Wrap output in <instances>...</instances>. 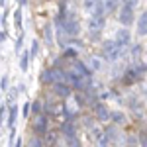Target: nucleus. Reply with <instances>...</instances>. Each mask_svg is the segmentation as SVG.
<instances>
[{"instance_id":"f257e3e1","label":"nucleus","mask_w":147,"mask_h":147,"mask_svg":"<svg viewBox=\"0 0 147 147\" xmlns=\"http://www.w3.org/2000/svg\"><path fill=\"white\" fill-rule=\"evenodd\" d=\"M53 24H61V26H63V30H65V34H67L71 39H77V37L80 35V30H82L79 16H77L75 12H67V16H65V18H59V16H57Z\"/></svg>"},{"instance_id":"f03ea898","label":"nucleus","mask_w":147,"mask_h":147,"mask_svg":"<svg viewBox=\"0 0 147 147\" xmlns=\"http://www.w3.org/2000/svg\"><path fill=\"white\" fill-rule=\"evenodd\" d=\"M125 55V47L118 45L114 39H106L102 41V57L106 61H120Z\"/></svg>"},{"instance_id":"7ed1b4c3","label":"nucleus","mask_w":147,"mask_h":147,"mask_svg":"<svg viewBox=\"0 0 147 147\" xmlns=\"http://www.w3.org/2000/svg\"><path fill=\"white\" fill-rule=\"evenodd\" d=\"M47 125H49V114L41 112L34 116V122H32V129H34L37 136H45L47 134Z\"/></svg>"},{"instance_id":"20e7f679","label":"nucleus","mask_w":147,"mask_h":147,"mask_svg":"<svg viewBox=\"0 0 147 147\" xmlns=\"http://www.w3.org/2000/svg\"><path fill=\"white\" fill-rule=\"evenodd\" d=\"M118 22L122 24V28L134 26V24H136V12H134V8L120 6V10H118Z\"/></svg>"},{"instance_id":"39448f33","label":"nucleus","mask_w":147,"mask_h":147,"mask_svg":"<svg viewBox=\"0 0 147 147\" xmlns=\"http://www.w3.org/2000/svg\"><path fill=\"white\" fill-rule=\"evenodd\" d=\"M104 26H106V16H88V20H86L88 34H100Z\"/></svg>"},{"instance_id":"423d86ee","label":"nucleus","mask_w":147,"mask_h":147,"mask_svg":"<svg viewBox=\"0 0 147 147\" xmlns=\"http://www.w3.org/2000/svg\"><path fill=\"white\" fill-rule=\"evenodd\" d=\"M94 116L98 122H110L112 120V110L106 106V102H98L94 104Z\"/></svg>"},{"instance_id":"0eeeda50","label":"nucleus","mask_w":147,"mask_h":147,"mask_svg":"<svg viewBox=\"0 0 147 147\" xmlns=\"http://www.w3.org/2000/svg\"><path fill=\"white\" fill-rule=\"evenodd\" d=\"M84 63H86V67L90 69L92 73H100V71H104V67H106V59L102 55H90Z\"/></svg>"},{"instance_id":"6e6552de","label":"nucleus","mask_w":147,"mask_h":147,"mask_svg":"<svg viewBox=\"0 0 147 147\" xmlns=\"http://www.w3.org/2000/svg\"><path fill=\"white\" fill-rule=\"evenodd\" d=\"M114 41L118 43V45L122 47H127L131 43V34H129V30L127 28H120V30H116V34H114Z\"/></svg>"},{"instance_id":"1a4fd4ad","label":"nucleus","mask_w":147,"mask_h":147,"mask_svg":"<svg viewBox=\"0 0 147 147\" xmlns=\"http://www.w3.org/2000/svg\"><path fill=\"white\" fill-rule=\"evenodd\" d=\"M136 34L139 35V37H145V35H147V10H143V12H141V16L137 18Z\"/></svg>"},{"instance_id":"9d476101","label":"nucleus","mask_w":147,"mask_h":147,"mask_svg":"<svg viewBox=\"0 0 147 147\" xmlns=\"http://www.w3.org/2000/svg\"><path fill=\"white\" fill-rule=\"evenodd\" d=\"M32 59H34V57H32V51L26 47L22 53H20V71H22V73H28V71H30Z\"/></svg>"},{"instance_id":"9b49d317","label":"nucleus","mask_w":147,"mask_h":147,"mask_svg":"<svg viewBox=\"0 0 147 147\" xmlns=\"http://www.w3.org/2000/svg\"><path fill=\"white\" fill-rule=\"evenodd\" d=\"M51 88H53V92H55V96H59V100H61V98L67 100L69 96H71V86H69L67 82H57V84L51 86Z\"/></svg>"},{"instance_id":"f8f14e48","label":"nucleus","mask_w":147,"mask_h":147,"mask_svg":"<svg viewBox=\"0 0 147 147\" xmlns=\"http://www.w3.org/2000/svg\"><path fill=\"white\" fill-rule=\"evenodd\" d=\"M61 136L65 137V139H69V137H77V125H75L73 120H67L65 124L61 125Z\"/></svg>"},{"instance_id":"ddd939ff","label":"nucleus","mask_w":147,"mask_h":147,"mask_svg":"<svg viewBox=\"0 0 147 147\" xmlns=\"http://www.w3.org/2000/svg\"><path fill=\"white\" fill-rule=\"evenodd\" d=\"M102 6H104V14L108 16V14H114L116 10H120L122 2L120 0H102Z\"/></svg>"},{"instance_id":"4468645a","label":"nucleus","mask_w":147,"mask_h":147,"mask_svg":"<svg viewBox=\"0 0 147 147\" xmlns=\"http://www.w3.org/2000/svg\"><path fill=\"white\" fill-rule=\"evenodd\" d=\"M18 116H20V108H18V104L8 106V118H6V122H8V125H10V127H14V125H16Z\"/></svg>"},{"instance_id":"2eb2a0df","label":"nucleus","mask_w":147,"mask_h":147,"mask_svg":"<svg viewBox=\"0 0 147 147\" xmlns=\"http://www.w3.org/2000/svg\"><path fill=\"white\" fill-rule=\"evenodd\" d=\"M110 122H114L116 125H125L127 124V114L122 112V110H112V120Z\"/></svg>"},{"instance_id":"dca6fc26","label":"nucleus","mask_w":147,"mask_h":147,"mask_svg":"<svg viewBox=\"0 0 147 147\" xmlns=\"http://www.w3.org/2000/svg\"><path fill=\"white\" fill-rule=\"evenodd\" d=\"M53 30H55V28H53V24H49V22L43 26V41H45L47 45H51V43H53V37H55V35H53Z\"/></svg>"},{"instance_id":"f3484780","label":"nucleus","mask_w":147,"mask_h":147,"mask_svg":"<svg viewBox=\"0 0 147 147\" xmlns=\"http://www.w3.org/2000/svg\"><path fill=\"white\" fill-rule=\"evenodd\" d=\"M141 53H143V47L141 45H131V49H129V57H131L134 61H137V59L141 57Z\"/></svg>"},{"instance_id":"a211bd4d","label":"nucleus","mask_w":147,"mask_h":147,"mask_svg":"<svg viewBox=\"0 0 147 147\" xmlns=\"http://www.w3.org/2000/svg\"><path fill=\"white\" fill-rule=\"evenodd\" d=\"M18 94H20V88L18 86H12L10 90H8V104H16V98H18Z\"/></svg>"},{"instance_id":"6ab92c4d","label":"nucleus","mask_w":147,"mask_h":147,"mask_svg":"<svg viewBox=\"0 0 147 147\" xmlns=\"http://www.w3.org/2000/svg\"><path fill=\"white\" fill-rule=\"evenodd\" d=\"M14 26L22 32V8H16V12H14Z\"/></svg>"},{"instance_id":"aec40b11","label":"nucleus","mask_w":147,"mask_h":147,"mask_svg":"<svg viewBox=\"0 0 147 147\" xmlns=\"http://www.w3.org/2000/svg\"><path fill=\"white\" fill-rule=\"evenodd\" d=\"M32 114V100H24L22 104V118H28Z\"/></svg>"},{"instance_id":"412c9836","label":"nucleus","mask_w":147,"mask_h":147,"mask_svg":"<svg viewBox=\"0 0 147 147\" xmlns=\"http://www.w3.org/2000/svg\"><path fill=\"white\" fill-rule=\"evenodd\" d=\"M41 112H45V110L41 108V100H34L32 102V114L37 116V114H41Z\"/></svg>"},{"instance_id":"4be33fe9","label":"nucleus","mask_w":147,"mask_h":147,"mask_svg":"<svg viewBox=\"0 0 147 147\" xmlns=\"http://www.w3.org/2000/svg\"><path fill=\"white\" fill-rule=\"evenodd\" d=\"M30 51H32V57H37V55H39V39H34V41H32Z\"/></svg>"},{"instance_id":"5701e85b","label":"nucleus","mask_w":147,"mask_h":147,"mask_svg":"<svg viewBox=\"0 0 147 147\" xmlns=\"http://www.w3.org/2000/svg\"><path fill=\"white\" fill-rule=\"evenodd\" d=\"M65 141H67L69 147H82V143H80L79 137H69V139H65Z\"/></svg>"},{"instance_id":"b1692460","label":"nucleus","mask_w":147,"mask_h":147,"mask_svg":"<svg viewBox=\"0 0 147 147\" xmlns=\"http://www.w3.org/2000/svg\"><path fill=\"white\" fill-rule=\"evenodd\" d=\"M122 2V6H127V8H134L136 10L137 6H139V0H120Z\"/></svg>"},{"instance_id":"393cba45","label":"nucleus","mask_w":147,"mask_h":147,"mask_svg":"<svg viewBox=\"0 0 147 147\" xmlns=\"http://www.w3.org/2000/svg\"><path fill=\"white\" fill-rule=\"evenodd\" d=\"M28 147H43V143H41V139L35 136V137H32L30 141H28Z\"/></svg>"},{"instance_id":"a878e982","label":"nucleus","mask_w":147,"mask_h":147,"mask_svg":"<svg viewBox=\"0 0 147 147\" xmlns=\"http://www.w3.org/2000/svg\"><path fill=\"white\" fill-rule=\"evenodd\" d=\"M24 45V32H20L18 34V39H16V51H20Z\"/></svg>"},{"instance_id":"bb28decb","label":"nucleus","mask_w":147,"mask_h":147,"mask_svg":"<svg viewBox=\"0 0 147 147\" xmlns=\"http://www.w3.org/2000/svg\"><path fill=\"white\" fill-rule=\"evenodd\" d=\"M6 118H8V108H6V106H0V124H2Z\"/></svg>"},{"instance_id":"cd10ccee","label":"nucleus","mask_w":147,"mask_h":147,"mask_svg":"<svg viewBox=\"0 0 147 147\" xmlns=\"http://www.w3.org/2000/svg\"><path fill=\"white\" fill-rule=\"evenodd\" d=\"M14 137H16V129H14V127H10V137H8V147L16 145V143H14Z\"/></svg>"},{"instance_id":"c85d7f7f","label":"nucleus","mask_w":147,"mask_h":147,"mask_svg":"<svg viewBox=\"0 0 147 147\" xmlns=\"http://www.w3.org/2000/svg\"><path fill=\"white\" fill-rule=\"evenodd\" d=\"M0 88H2V90H8V75L2 77V80H0Z\"/></svg>"},{"instance_id":"c756f323","label":"nucleus","mask_w":147,"mask_h":147,"mask_svg":"<svg viewBox=\"0 0 147 147\" xmlns=\"http://www.w3.org/2000/svg\"><path fill=\"white\" fill-rule=\"evenodd\" d=\"M6 39H8V34H6V30H0V45H2Z\"/></svg>"},{"instance_id":"7c9ffc66","label":"nucleus","mask_w":147,"mask_h":147,"mask_svg":"<svg viewBox=\"0 0 147 147\" xmlns=\"http://www.w3.org/2000/svg\"><path fill=\"white\" fill-rule=\"evenodd\" d=\"M139 141H141V145H143V147H147V137L145 136H139Z\"/></svg>"},{"instance_id":"2f4dec72","label":"nucleus","mask_w":147,"mask_h":147,"mask_svg":"<svg viewBox=\"0 0 147 147\" xmlns=\"http://www.w3.org/2000/svg\"><path fill=\"white\" fill-rule=\"evenodd\" d=\"M26 4H28V0H20V8H24Z\"/></svg>"},{"instance_id":"473e14b6","label":"nucleus","mask_w":147,"mask_h":147,"mask_svg":"<svg viewBox=\"0 0 147 147\" xmlns=\"http://www.w3.org/2000/svg\"><path fill=\"white\" fill-rule=\"evenodd\" d=\"M14 147H22V139H18V141H16V145Z\"/></svg>"},{"instance_id":"72a5a7b5","label":"nucleus","mask_w":147,"mask_h":147,"mask_svg":"<svg viewBox=\"0 0 147 147\" xmlns=\"http://www.w3.org/2000/svg\"><path fill=\"white\" fill-rule=\"evenodd\" d=\"M2 6H4V0H0V8H2Z\"/></svg>"},{"instance_id":"f704fd0d","label":"nucleus","mask_w":147,"mask_h":147,"mask_svg":"<svg viewBox=\"0 0 147 147\" xmlns=\"http://www.w3.org/2000/svg\"><path fill=\"white\" fill-rule=\"evenodd\" d=\"M145 104H147V92H145Z\"/></svg>"},{"instance_id":"c9c22d12","label":"nucleus","mask_w":147,"mask_h":147,"mask_svg":"<svg viewBox=\"0 0 147 147\" xmlns=\"http://www.w3.org/2000/svg\"><path fill=\"white\" fill-rule=\"evenodd\" d=\"M0 92H2V88H0Z\"/></svg>"}]
</instances>
